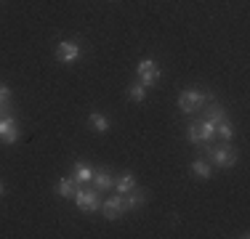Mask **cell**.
Here are the masks:
<instances>
[{
    "instance_id": "cell-3",
    "label": "cell",
    "mask_w": 250,
    "mask_h": 239,
    "mask_svg": "<svg viewBox=\"0 0 250 239\" xmlns=\"http://www.w3.org/2000/svg\"><path fill=\"white\" fill-rule=\"evenodd\" d=\"M75 205L80 207L83 213H96L99 207H101V199H99V191L96 189H85L80 183V186H77V191H75Z\"/></svg>"
},
{
    "instance_id": "cell-13",
    "label": "cell",
    "mask_w": 250,
    "mask_h": 239,
    "mask_svg": "<svg viewBox=\"0 0 250 239\" xmlns=\"http://www.w3.org/2000/svg\"><path fill=\"white\" fill-rule=\"evenodd\" d=\"M117 191V194H128L130 189H136V178L130 176V173H125V176H120V178H115V186H112Z\"/></svg>"
},
{
    "instance_id": "cell-5",
    "label": "cell",
    "mask_w": 250,
    "mask_h": 239,
    "mask_svg": "<svg viewBox=\"0 0 250 239\" xmlns=\"http://www.w3.org/2000/svg\"><path fill=\"white\" fill-rule=\"evenodd\" d=\"M136 75H139V82L149 91V88L157 85V80H160V69H157V64L152 61V59H144V61L136 67Z\"/></svg>"
},
{
    "instance_id": "cell-4",
    "label": "cell",
    "mask_w": 250,
    "mask_h": 239,
    "mask_svg": "<svg viewBox=\"0 0 250 239\" xmlns=\"http://www.w3.org/2000/svg\"><path fill=\"white\" fill-rule=\"evenodd\" d=\"M21 136L19 130V122H16V117L11 115V112H5V115H0V141L3 143H16Z\"/></svg>"
},
{
    "instance_id": "cell-10",
    "label": "cell",
    "mask_w": 250,
    "mask_h": 239,
    "mask_svg": "<svg viewBox=\"0 0 250 239\" xmlns=\"http://www.w3.org/2000/svg\"><path fill=\"white\" fill-rule=\"evenodd\" d=\"M72 170H75V176H72V178H75L77 183H88V181L93 178V167L88 165V162H83V159H77Z\"/></svg>"
},
{
    "instance_id": "cell-21",
    "label": "cell",
    "mask_w": 250,
    "mask_h": 239,
    "mask_svg": "<svg viewBox=\"0 0 250 239\" xmlns=\"http://www.w3.org/2000/svg\"><path fill=\"white\" fill-rule=\"evenodd\" d=\"M3 191H5V186H3V181H0V197H3Z\"/></svg>"
},
{
    "instance_id": "cell-20",
    "label": "cell",
    "mask_w": 250,
    "mask_h": 239,
    "mask_svg": "<svg viewBox=\"0 0 250 239\" xmlns=\"http://www.w3.org/2000/svg\"><path fill=\"white\" fill-rule=\"evenodd\" d=\"M8 101H11V91H8V85H0V106H8Z\"/></svg>"
},
{
    "instance_id": "cell-9",
    "label": "cell",
    "mask_w": 250,
    "mask_h": 239,
    "mask_svg": "<svg viewBox=\"0 0 250 239\" xmlns=\"http://www.w3.org/2000/svg\"><path fill=\"white\" fill-rule=\"evenodd\" d=\"M123 199H125V210H139V207L146 202V194L136 186V189H130L128 194H123Z\"/></svg>"
},
{
    "instance_id": "cell-11",
    "label": "cell",
    "mask_w": 250,
    "mask_h": 239,
    "mask_svg": "<svg viewBox=\"0 0 250 239\" xmlns=\"http://www.w3.org/2000/svg\"><path fill=\"white\" fill-rule=\"evenodd\" d=\"M197 130H200V143H213V139H216V125L210 120L197 122Z\"/></svg>"
},
{
    "instance_id": "cell-2",
    "label": "cell",
    "mask_w": 250,
    "mask_h": 239,
    "mask_svg": "<svg viewBox=\"0 0 250 239\" xmlns=\"http://www.w3.org/2000/svg\"><path fill=\"white\" fill-rule=\"evenodd\" d=\"M213 101V93H200V91H181V96H178V106H181L184 115H192V112L202 109L205 104H210Z\"/></svg>"
},
{
    "instance_id": "cell-6",
    "label": "cell",
    "mask_w": 250,
    "mask_h": 239,
    "mask_svg": "<svg viewBox=\"0 0 250 239\" xmlns=\"http://www.w3.org/2000/svg\"><path fill=\"white\" fill-rule=\"evenodd\" d=\"M80 59V45L72 43V40H62V43L56 45V61L62 64H72Z\"/></svg>"
},
{
    "instance_id": "cell-17",
    "label": "cell",
    "mask_w": 250,
    "mask_h": 239,
    "mask_svg": "<svg viewBox=\"0 0 250 239\" xmlns=\"http://www.w3.org/2000/svg\"><path fill=\"white\" fill-rule=\"evenodd\" d=\"M144 96H146V88L141 85V82H133V85H128V99H130V101L141 104V101H144Z\"/></svg>"
},
{
    "instance_id": "cell-14",
    "label": "cell",
    "mask_w": 250,
    "mask_h": 239,
    "mask_svg": "<svg viewBox=\"0 0 250 239\" xmlns=\"http://www.w3.org/2000/svg\"><path fill=\"white\" fill-rule=\"evenodd\" d=\"M192 173H194L197 178H202V181H205V178L213 176V165L208 162V159H194V162H192Z\"/></svg>"
},
{
    "instance_id": "cell-16",
    "label": "cell",
    "mask_w": 250,
    "mask_h": 239,
    "mask_svg": "<svg viewBox=\"0 0 250 239\" xmlns=\"http://www.w3.org/2000/svg\"><path fill=\"white\" fill-rule=\"evenodd\" d=\"M216 136H218V139H224V141H231V139H234V125L229 122V117L221 120V122L216 125Z\"/></svg>"
},
{
    "instance_id": "cell-1",
    "label": "cell",
    "mask_w": 250,
    "mask_h": 239,
    "mask_svg": "<svg viewBox=\"0 0 250 239\" xmlns=\"http://www.w3.org/2000/svg\"><path fill=\"white\" fill-rule=\"evenodd\" d=\"M202 149H205V157L213 159V165H216V167H234L237 165V152L229 146V143H224V146L202 143Z\"/></svg>"
},
{
    "instance_id": "cell-8",
    "label": "cell",
    "mask_w": 250,
    "mask_h": 239,
    "mask_svg": "<svg viewBox=\"0 0 250 239\" xmlns=\"http://www.w3.org/2000/svg\"><path fill=\"white\" fill-rule=\"evenodd\" d=\"M93 189L96 191H109L112 186H115V178L109 176V170L106 167H99V170H93Z\"/></svg>"
},
{
    "instance_id": "cell-15",
    "label": "cell",
    "mask_w": 250,
    "mask_h": 239,
    "mask_svg": "<svg viewBox=\"0 0 250 239\" xmlns=\"http://www.w3.org/2000/svg\"><path fill=\"white\" fill-rule=\"evenodd\" d=\"M88 125H91L96 133H109V120L104 115H99V112H93V115L88 117Z\"/></svg>"
},
{
    "instance_id": "cell-7",
    "label": "cell",
    "mask_w": 250,
    "mask_h": 239,
    "mask_svg": "<svg viewBox=\"0 0 250 239\" xmlns=\"http://www.w3.org/2000/svg\"><path fill=\"white\" fill-rule=\"evenodd\" d=\"M101 210H104V215H106L109 220H117L123 213H128V210H125V199H123V194L109 197V199H106L104 205H101Z\"/></svg>"
},
{
    "instance_id": "cell-12",
    "label": "cell",
    "mask_w": 250,
    "mask_h": 239,
    "mask_svg": "<svg viewBox=\"0 0 250 239\" xmlns=\"http://www.w3.org/2000/svg\"><path fill=\"white\" fill-rule=\"evenodd\" d=\"M77 186H80V183H77L75 178H62V181L56 183V194H59V197H64V199H67V197H75Z\"/></svg>"
},
{
    "instance_id": "cell-18",
    "label": "cell",
    "mask_w": 250,
    "mask_h": 239,
    "mask_svg": "<svg viewBox=\"0 0 250 239\" xmlns=\"http://www.w3.org/2000/svg\"><path fill=\"white\" fill-rule=\"evenodd\" d=\"M205 120H210L213 125H218V122H221V120H226V112L221 109V106H213V109H208Z\"/></svg>"
},
{
    "instance_id": "cell-19",
    "label": "cell",
    "mask_w": 250,
    "mask_h": 239,
    "mask_svg": "<svg viewBox=\"0 0 250 239\" xmlns=\"http://www.w3.org/2000/svg\"><path fill=\"white\" fill-rule=\"evenodd\" d=\"M187 139L192 143H200V130H197V122H189L187 125Z\"/></svg>"
}]
</instances>
